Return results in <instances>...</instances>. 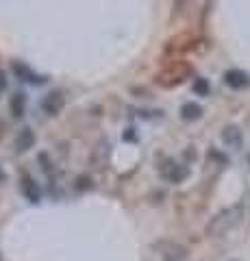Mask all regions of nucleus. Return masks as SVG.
Masks as SVG:
<instances>
[{"instance_id":"nucleus-12","label":"nucleus","mask_w":250,"mask_h":261,"mask_svg":"<svg viewBox=\"0 0 250 261\" xmlns=\"http://www.w3.org/2000/svg\"><path fill=\"white\" fill-rule=\"evenodd\" d=\"M200 116H203V107H200L198 102H185L181 107V118L183 120L191 122V120H198Z\"/></svg>"},{"instance_id":"nucleus-6","label":"nucleus","mask_w":250,"mask_h":261,"mask_svg":"<svg viewBox=\"0 0 250 261\" xmlns=\"http://www.w3.org/2000/svg\"><path fill=\"white\" fill-rule=\"evenodd\" d=\"M222 142L229 146V148L233 150H239L241 148V144H244V137H241V130L235 126V124H231L222 130Z\"/></svg>"},{"instance_id":"nucleus-9","label":"nucleus","mask_w":250,"mask_h":261,"mask_svg":"<svg viewBox=\"0 0 250 261\" xmlns=\"http://www.w3.org/2000/svg\"><path fill=\"white\" fill-rule=\"evenodd\" d=\"M13 72L18 74L20 81H24V83H42V76H37L33 70L26 68L24 63H13Z\"/></svg>"},{"instance_id":"nucleus-3","label":"nucleus","mask_w":250,"mask_h":261,"mask_svg":"<svg viewBox=\"0 0 250 261\" xmlns=\"http://www.w3.org/2000/svg\"><path fill=\"white\" fill-rule=\"evenodd\" d=\"M187 72H189L187 65H181V68H176V70L172 68V70L159 72V74H157V83L163 85V87H174V85H179L185 76H187Z\"/></svg>"},{"instance_id":"nucleus-16","label":"nucleus","mask_w":250,"mask_h":261,"mask_svg":"<svg viewBox=\"0 0 250 261\" xmlns=\"http://www.w3.org/2000/svg\"><path fill=\"white\" fill-rule=\"evenodd\" d=\"M0 181H5V172H3V168H0Z\"/></svg>"},{"instance_id":"nucleus-1","label":"nucleus","mask_w":250,"mask_h":261,"mask_svg":"<svg viewBox=\"0 0 250 261\" xmlns=\"http://www.w3.org/2000/svg\"><path fill=\"white\" fill-rule=\"evenodd\" d=\"M239 216H241V209H224L220 214H215L207 224V235L209 238H220V235H227L233 226L239 222Z\"/></svg>"},{"instance_id":"nucleus-4","label":"nucleus","mask_w":250,"mask_h":261,"mask_svg":"<svg viewBox=\"0 0 250 261\" xmlns=\"http://www.w3.org/2000/svg\"><path fill=\"white\" fill-rule=\"evenodd\" d=\"M159 172H161V176L165 178V181H170V183H181L185 176H187V168L185 166H179L176 161H165L163 166L159 168Z\"/></svg>"},{"instance_id":"nucleus-7","label":"nucleus","mask_w":250,"mask_h":261,"mask_svg":"<svg viewBox=\"0 0 250 261\" xmlns=\"http://www.w3.org/2000/svg\"><path fill=\"white\" fill-rule=\"evenodd\" d=\"M61 102H63L61 92L48 94V96H46V100L42 102V107H44V111H46V116H57V111L61 109Z\"/></svg>"},{"instance_id":"nucleus-14","label":"nucleus","mask_w":250,"mask_h":261,"mask_svg":"<svg viewBox=\"0 0 250 261\" xmlns=\"http://www.w3.org/2000/svg\"><path fill=\"white\" fill-rule=\"evenodd\" d=\"M7 83H9V81H7V74H5L3 70H0V94H3L5 89H7Z\"/></svg>"},{"instance_id":"nucleus-2","label":"nucleus","mask_w":250,"mask_h":261,"mask_svg":"<svg viewBox=\"0 0 250 261\" xmlns=\"http://www.w3.org/2000/svg\"><path fill=\"white\" fill-rule=\"evenodd\" d=\"M157 250H159V255L163 257V261H183L187 257V248L176 242H161Z\"/></svg>"},{"instance_id":"nucleus-13","label":"nucleus","mask_w":250,"mask_h":261,"mask_svg":"<svg viewBox=\"0 0 250 261\" xmlns=\"http://www.w3.org/2000/svg\"><path fill=\"white\" fill-rule=\"evenodd\" d=\"M193 92L200 94V96H207L209 94V83L205 79H196L193 81Z\"/></svg>"},{"instance_id":"nucleus-5","label":"nucleus","mask_w":250,"mask_h":261,"mask_svg":"<svg viewBox=\"0 0 250 261\" xmlns=\"http://www.w3.org/2000/svg\"><path fill=\"white\" fill-rule=\"evenodd\" d=\"M224 83H227L231 89H244L250 85V76L241 70H229L224 74Z\"/></svg>"},{"instance_id":"nucleus-8","label":"nucleus","mask_w":250,"mask_h":261,"mask_svg":"<svg viewBox=\"0 0 250 261\" xmlns=\"http://www.w3.org/2000/svg\"><path fill=\"white\" fill-rule=\"evenodd\" d=\"M22 192H24V196H26L31 202H39V198H42L39 185L33 181V178H29V176H24V178H22Z\"/></svg>"},{"instance_id":"nucleus-11","label":"nucleus","mask_w":250,"mask_h":261,"mask_svg":"<svg viewBox=\"0 0 250 261\" xmlns=\"http://www.w3.org/2000/svg\"><path fill=\"white\" fill-rule=\"evenodd\" d=\"M9 107H11V116H13V118H22L24 111H26V96H24L22 92L13 94Z\"/></svg>"},{"instance_id":"nucleus-15","label":"nucleus","mask_w":250,"mask_h":261,"mask_svg":"<svg viewBox=\"0 0 250 261\" xmlns=\"http://www.w3.org/2000/svg\"><path fill=\"white\" fill-rule=\"evenodd\" d=\"M76 183H78V185H76L78 190H80V187H85V190H87V187H90V178H87V176H85V178H83V176H78V178H76Z\"/></svg>"},{"instance_id":"nucleus-10","label":"nucleus","mask_w":250,"mask_h":261,"mask_svg":"<svg viewBox=\"0 0 250 261\" xmlns=\"http://www.w3.org/2000/svg\"><path fill=\"white\" fill-rule=\"evenodd\" d=\"M33 144H35V133H33V128H22L20 133H18V137H15V146H18L20 152L29 150Z\"/></svg>"}]
</instances>
